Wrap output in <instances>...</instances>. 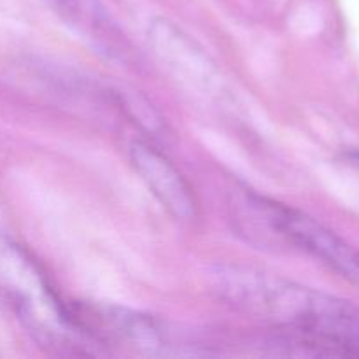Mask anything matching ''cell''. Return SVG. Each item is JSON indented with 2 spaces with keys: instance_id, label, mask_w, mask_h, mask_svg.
Segmentation results:
<instances>
[{
  "instance_id": "cell-3",
  "label": "cell",
  "mask_w": 359,
  "mask_h": 359,
  "mask_svg": "<svg viewBox=\"0 0 359 359\" xmlns=\"http://www.w3.org/2000/svg\"><path fill=\"white\" fill-rule=\"evenodd\" d=\"M132 161L135 170L142 175L151 191L160 202L181 219H189L195 214V200L177 168L156 149L147 144L135 142L132 146Z\"/></svg>"
},
{
  "instance_id": "cell-2",
  "label": "cell",
  "mask_w": 359,
  "mask_h": 359,
  "mask_svg": "<svg viewBox=\"0 0 359 359\" xmlns=\"http://www.w3.org/2000/svg\"><path fill=\"white\" fill-rule=\"evenodd\" d=\"M249 205L262 214V219L272 228L273 233L286 238L291 244L298 245L304 251L321 262L328 263L332 269L342 273L359 286V251L337 237L333 231L316 223L305 214L284 207L280 203L269 202L265 198H255Z\"/></svg>"
},
{
  "instance_id": "cell-1",
  "label": "cell",
  "mask_w": 359,
  "mask_h": 359,
  "mask_svg": "<svg viewBox=\"0 0 359 359\" xmlns=\"http://www.w3.org/2000/svg\"><path fill=\"white\" fill-rule=\"evenodd\" d=\"M221 297L256 316L307 335L333 354L359 356V307L279 277L241 266L212 273Z\"/></svg>"
}]
</instances>
